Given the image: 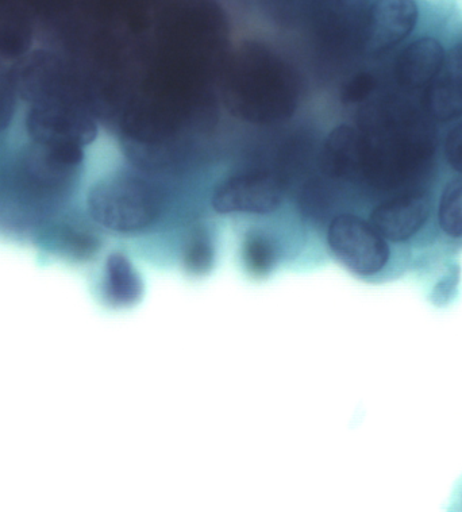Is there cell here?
<instances>
[{"label": "cell", "instance_id": "obj_5", "mask_svg": "<svg viewBox=\"0 0 462 512\" xmlns=\"http://www.w3.org/2000/svg\"><path fill=\"white\" fill-rule=\"evenodd\" d=\"M426 106L435 119L442 122L462 117V87L448 73L442 72L433 79L426 92Z\"/></svg>", "mask_w": 462, "mask_h": 512}, {"label": "cell", "instance_id": "obj_3", "mask_svg": "<svg viewBox=\"0 0 462 512\" xmlns=\"http://www.w3.org/2000/svg\"><path fill=\"white\" fill-rule=\"evenodd\" d=\"M430 215V203L421 192L396 196L379 204L371 214V225L384 240L407 241L425 225Z\"/></svg>", "mask_w": 462, "mask_h": 512}, {"label": "cell", "instance_id": "obj_4", "mask_svg": "<svg viewBox=\"0 0 462 512\" xmlns=\"http://www.w3.org/2000/svg\"><path fill=\"white\" fill-rule=\"evenodd\" d=\"M445 52L434 38L408 45L396 59L395 75L402 86L418 88L430 83L444 68Z\"/></svg>", "mask_w": 462, "mask_h": 512}, {"label": "cell", "instance_id": "obj_2", "mask_svg": "<svg viewBox=\"0 0 462 512\" xmlns=\"http://www.w3.org/2000/svg\"><path fill=\"white\" fill-rule=\"evenodd\" d=\"M418 18L415 0H375L365 32L367 55L379 56L394 49L414 32Z\"/></svg>", "mask_w": 462, "mask_h": 512}, {"label": "cell", "instance_id": "obj_7", "mask_svg": "<svg viewBox=\"0 0 462 512\" xmlns=\"http://www.w3.org/2000/svg\"><path fill=\"white\" fill-rule=\"evenodd\" d=\"M15 110L14 84L11 83L9 73L0 67V130L9 126Z\"/></svg>", "mask_w": 462, "mask_h": 512}, {"label": "cell", "instance_id": "obj_9", "mask_svg": "<svg viewBox=\"0 0 462 512\" xmlns=\"http://www.w3.org/2000/svg\"><path fill=\"white\" fill-rule=\"evenodd\" d=\"M444 72L448 73L450 78H452L458 86L462 87V44L457 45L456 48L450 52Z\"/></svg>", "mask_w": 462, "mask_h": 512}, {"label": "cell", "instance_id": "obj_1", "mask_svg": "<svg viewBox=\"0 0 462 512\" xmlns=\"http://www.w3.org/2000/svg\"><path fill=\"white\" fill-rule=\"evenodd\" d=\"M326 240L334 257L358 275H375L390 260L384 238L371 223L354 214L342 213L331 219Z\"/></svg>", "mask_w": 462, "mask_h": 512}, {"label": "cell", "instance_id": "obj_6", "mask_svg": "<svg viewBox=\"0 0 462 512\" xmlns=\"http://www.w3.org/2000/svg\"><path fill=\"white\" fill-rule=\"evenodd\" d=\"M441 229L450 237L462 236V180L445 187L438 209Z\"/></svg>", "mask_w": 462, "mask_h": 512}, {"label": "cell", "instance_id": "obj_8", "mask_svg": "<svg viewBox=\"0 0 462 512\" xmlns=\"http://www.w3.org/2000/svg\"><path fill=\"white\" fill-rule=\"evenodd\" d=\"M445 157L450 167L462 175V122L454 126L446 137Z\"/></svg>", "mask_w": 462, "mask_h": 512}]
</instances>
